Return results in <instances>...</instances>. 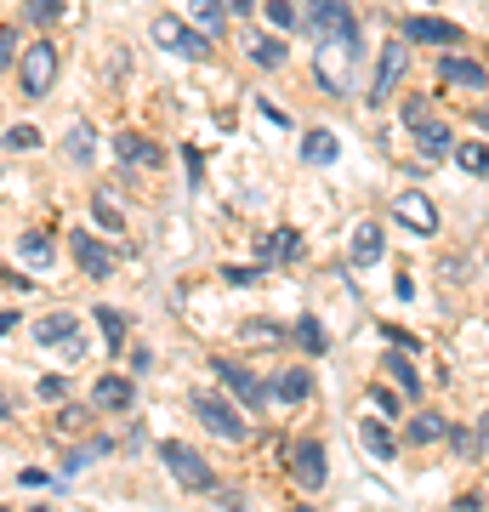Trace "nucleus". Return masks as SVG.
I'll use <instances>...</instances> for the list:
<instances>
[{
	"instance_id": "obj_1",
	"label": "nucleus",
	"mask_w": 489,
	"mask_h": 512,
	"mask_svg": "<svg viewBox=\"0 0 489 512\" xmlns=\"http://www.w3.org/2000/svg\"><path fill=\"white\" fill-rule=\"evenodd\" d=\"M359 57H364V40H359V29H342V35H330V40H319V86L325 92H336V97H347L353 92V69H359Z\"/></svg>"
},
{
	"instance_id": "obj_2",
	"label": "nucleus",
	"mask_w": 489,
	"mask_h": 512,
	"mask_svg": "<svg viewBox=\"0 0 489 512\" xmlns=\"http://www.w3.org/2000/svg\"><path fill=\"white\" fill-rule=\"evenodd\" d=\"M57 69H63V52H57V40H35V46H23V52H18V92L29 97V103L52 97Z\"/></svg>"
},
{
	"instance_id": "obj_3",
	"label": "nucleus",
	"mask_w": 489,
	"mask_h": 512,
	"mask_svg": "<svg viewBox=\"0 0 489 512\" xmlns=\"http://www.w3.org/2000/svg\"><path fill=\"white\" fill-rule=\"evenodd\" d=\"M160 461L171 467V478H177L182 490H194V495L217 490V473L205 467V456L194 450V444H182V439H165V444H160Z\"/></svg>"
},
{
	"instance_id": "obj_4",
	"label": "nucleus",
	"mask_w": 489,
	"mask_h": 512,
	"mask_svg": "<svg viewBox=\"0 0 489 512\" xmlns=\"http://www.w3.org/2000/svg\"><path fill=\"white\" fill-rule=\"evenodd\" d=\"M194 416H200L205 433H217V439H228V444H245V439H251V421L239 416V410L222 399V393H194Z\"/></svg>"
},
{
	"instance_id": "obj_5",
	"label": "nucleus",
	"mask_w": 489,
	"mask_h": 512,
	"mask_svg": "<svg viewBox=\"0 0 489 512\" xmlns=\"http://www.w3.org/2000/svg\"><path fill=\"white\" fill-rule=\"evenodd\" d=\"M154 46H165V52H177V57H211V35L194 29V23H182L177 12L154 18Z\"/></svg>"
},
{
	"instance_id": "obj_6",
	"label": "nucleus",
	"mask_w": 489,
	"mask_h": 512,
	"mask_svg": "<svg viewBox=\"0 0 489 512\" xmlns=\"http://www.w3.org/2000/svg\"><path fill=\"white\" fill-rule=\"evenodd\" d=\"M285 467H290V478H296L302 490H325L330 484V461H325V444L319 439H296L285 450Z\"/></svg>"
},
{
	"instance_id": "obj_7",
	"label": "nucleus",
	"mask_w": 489,
	"mask_h": 512,
	"mask_svg": "<svg viewBox=\"0 0 489 512\" xmlns=\"http://www.w3.org/2000/svg\"><path fill=\"white\" fill-rule=\"evenodd\" d=\"M404 69H410V40H387L376 74H370V109H381V103L393 97V86L404 80Z\"/></svg>"
},
{
	"instance_id": "obj_8",
	"label": "nucleus",
	"mask_w": 489,
	"mask_h": 512,
	"mask_svg": "<svg viewBox=\"0 0 489 512\" xmlns=\"http://www.w3.org/2000/svg\"><path fill=\"white\" fill-rule=\"evenodd\" d=\"M211 370H217V382L234 393L239 404H251V410H262V404L273 399V387L256 376V370H245V365H234V359H211Z\"/></svg>"
},
{
	"instance_id": "obj_9",
	"label": "nucleus",
	"mask_w": 489,
	"mask_h": 512,
	"mask_svg": "<svg viewBox=\"0 0 489 512\" xmlns=\"http://www.w3.org/2000/svg\"><path fill=\"white\" fill-rule=\"evenodd\" d=\"M69 256L80 262V274L86 279H114V251L97 234H86V228H74L69 234Z\"/></svg>"
},
{
	"instance_id": "obj_10",
	"label": "nucleus",
	"mask_w": 489,
	"mask_h": 512,
	"mask_svg": "<svg viewBox=\"0 0 489 512\" xmlns=\"http://www.w3.org/2000/svg\"><path fill=\"white\" fill-rule=\"evenodd\" d=\"M302 29H313V40H330V35H342V29H359V23L347 12V0H308Z\"/></svg>"
},
{
	"instance_id": "obj_11",
	"label": "nucleus",
	"mask_w": 489,
	"mask_h": 512,
	"mask_svg": "<svg viewBox=\"0 0 489 512\" xmlns=\"http://www.w3.org/2000/svg\"><path fill=\"white\" fill-rule=\"evenodd\" d=\"M35 342L40 348H63L69 359H80V325H74L69 308L46 313V319H35Z\"/></svg>"
},
{
	"instance_id": "obj_12",
	"label": "nucleus",
	"mask_w": 489,
	"mask_h": 512,
	"mask_svg": "<svg viewBox=\"0 0 489 512\" xmlns=\"http://www.w3.org/2000/svg\"><path fill=\"white\" fill-rule=\"evenodd\" d=\"M404 40H410V46H461V40H467V29H461V23H444V18L416 12V18L404 23Z\"/></svg>"
},
{
	"instance_id": "obj_13",
	"label": "nucleus",
	"mask_w": 489,
	"mask_h": 512,
	"mask_svg": "<svg viewBox=\"0 0 489 512\" xmlns=\"http://www.w3.org/2000/svg\"><path fill=\"white\" fill-rule=\"evenodd\" d=\"M438 74H444L450 86H467V92H489V69L478 63V57L444 52V57H438Z\"/></svg>"
},
{
	"instance_id": "obj_14",
	"label": "nucleus",
	"mask_w": 489,
	"mask_h": 512,
	"mask_svg": "<svg viewBox=\"0 0 489 512\" xmlns=\"http://www.w3.org/2000/svg\"><path fill=\"white\" fill-rule=\"evenodd\" d=\"M393 217H399L404 228H416V234H438V205L427 200V194H399V200H393Z\"/></svg>"
},
{
	"instance_id": "obj_15",
	"label": "nucleus",
	"mask_w": 489,
	"mask_h": 512,
	"mask_svg": "<svg viewBox=\"0 0 489 512\" xmlns=\"http://www.w3.org/2000/svg\"><path fill=\"white\" fill-rule=\"evenodd\" d=\"M91 404L120 416V410H131V404H137V387H131V376H97V387H91Z\"/></svg>"
},
{
	"instance_id": "obj_16",
	"label": "nucleus",
	"mask_w": 489,
	"mask_h": 512,
	"mask_svg": "<svg viewBox=\"0 0 489 512\" xmlns=\"http://www.w3.org/2000/svg\"><path fill=\"white\" fill-rule=\"evenodd\" d=\"M381 251H387V234H381V222H359V228H353V245H347L353 268H376Z\"/></svg>"
},
{
	"instance_id": "obj_17",
	"label": "nucleus",
	"mask_w": 489,
	"mask_h": 512,
	"mask_svg": "<svg viewBox=\"0 0 489 512\" xmlns=\"http://www.w3.org/2000/svg\"><path fill=\"white\" fill-rule=\"evenodd\" d=\"M359 444H364V456L370 461H393L399 456V439H393V433H387V416H364L359 421Z\"/></svg>"
},
{
	"instance_id": "obj_18",
	"label": "nucleus",
	"mask_w": 489,
	"mask_h": 512,
	"mask_svg": "<svg viewBox=\"0 0 489 512\" xmlns=\"http://www.w3.org/2000/svg\"><path fill=\"white\" fill-rule=\"evenodd\" d=\"M381 370L393 376V387H399L404 399H421V370H416V359L404 348H393V353H381Z\"/></svg>"
},
{
	"instance_id": "obj_19",
	"label": "nucleus",
	"mask_w": 489,
	"mask_h": 512,
	"mask_svg": "<svg viewBox=\"0 0 489 512\" xmlns=\"http://www.w3.org/2000/svg\"><path fill=\"white\" fill-rule=\"evenodd\" d=\"M114 154L126 165H160L165 160V148L154 143V137H143V131H120V137H114Z\"/></svg>"
},
{
	"instance_id": "obj_20",
	"label": "nucleus",
	"mask_w": 489,
	"mask_h": 512,
	"mask_svg": "<svg viewBox=\"0 0 489 512\" xmlns=\"http://www.w3.org/2000/svg\"><path fill=\"white\" fill-rule=\"evenodd\" d=\"M450 148H455V137H450V126H444V120H421V126H416V154H421L427 165L444 160Z\"/></svg>"
},
{
	"instance_id": "obj_21",
	"label": "nucleus",
	"mask_w": 489,
	"mask_h": 512,
	"mask_svg": "<svg viewBox=\"0 0 489 512\" xmlns=\"http://www.w3.org/2000/svg\"><path fill=\"white\" fill-rule=\"evenodd\" d=\"M290 342H296V348L308 353V359H319V353L330 348V330L319 325V319H313V313H302V319H296V325H290Z\"/></svg>"
},
{
	"instance_id": "obj_22",
	"label": "nucleus",
	"mask_w": 489,
	"mask_h": 512,
	"mask_svg": "<svg viewBox=\"0 0 489 512\" xmlns=\"http://www.w3.org/2000/svg\"><path fill=\"white\" fill-rule=\"evenodd\" d=\"M245 52H251V63H256V69H285L290 46H285L279 35H251V40H245Z\"/></svg>"
},
{
	"instance_id": "obj_23",
	"label": "nucleus",
	"mask_w": 489,
	"mask_h": 512,
	"mask_svg": "<svg viewBox=\"0 0 489 512\" xmlns=\"http://www.w3.org/2000/svg\"><path fill=\"white\" fill-rule=\"evenodd\" d=\"M18 256L29 262V268H52L57 245H52V234H46V228H29V234L18 239Z\"/></svg>"
},
{
	"instance_id": "obj_24",
	"label": "nucleus",
	"mask_w": 489,
	"mask_h": 512,
	"mask_svg": "<svg viewBox=\"0 0 489 512\" xmlns=\"http://www.w3.org/2000/svg\"><path fill=\"white\" fill-rule=\"evenodd\" d=\"M444 439H450V421L438 410H416L410 416V444H444Z\"/></svg>"
},
{
	"instance_id": "obj_25",
	"label": "nucleus",
	"mask_w": 489,
	"mask_h": 512,
	"mask_svg": "<svg viewBox=\"0 0 489 512\" xmlns=\"http://www.w3.org/2000/svg\"><path fill=\"white\" fill-rule=\"evenodd\" d=\"M336 154H342V143H336V131L313 126L308 137H302V160H308V165H330Z\"/></svg>"
},
{
	"instance_id": "obj_26",
	"label": "nucleus",
	"mask_w": 489,
	"mask_h": 512,
	"mask_svg": "<svg viewBox=\"0 0 489 512\" xmlns=\"http://www.w3.org/2000/svg\"><path fill=\"white\" fill-rule=\"evenodd\" d=\"M308 393H313V376H308V370H296V365H290V370H279V376H273V399L302 404Z\"/></svg>"
},
{
	"instance_id": "obj_27",
	"label": "nucleus",
	"mask_w": 489,
	"mask_h": 512,
	"mask_svg": "<svg viewBox=\"0 0 489 512\" xmlns=\"http://www.w3.org/2000/svg\"><path fill=\"white\" fill-rule=\"evenodd\" d=\"M91 319L103 325V342H109V353H120V348H126V325H131V319H126L120 308H109V302H103V308L91 313Z\"/></svg>"
},
{
	"instance_id": "obj_28",
	"label": "nucleus",
	"mask_w": 489,
	"mask_h": 512,
	"mask_svg": "<svg viewBox=\"0 0 489 512\" xmlns=\"http://www.w3.org/2000/svg\"><path fill=\"white\" fill-rule=\"evenodd\" d=\"M450 154H455V165H461L467 177H484L489 171V143H455Z\"/></svg>"
},
{
	"instance_id": "obj_29",
	"label": "nucleus",
	"mask_w": 489,
	"mask_h": 512,
	"mask_svg": "<svg viewBox=\"0 0 489 512\" xmlns=\"http://www.w3.org/2000/svg\"><path fill=\"white\" fill-rule=\"evenodd\" d=\"M69 160H74V165H91V160H97V137H91L86 120H74V126H69Z\"/></svg>"
},
{
	"instance_id": "obj_30",
	"label": "nucleus",
	"mask_w": 489,
	"mask_h": 512,
	"mask_svg": "<svg viewBox=\"0 0 489 512\" xmlns=\"http://www.w3.org/2000/svg\"><path fill=\"white\" fill-rule=\"evenodd\" d=\"M63 6L69 0H23V23H35V29H52L63 18Z\"/></svg>"
},
{
	"instance_id": "obj_31",
	"label": "nucleus",
	"mask_w": 489,
	"mask_h": 512,
	"mask_svg": "<svg viewBox=\"0 0 489 512\" xmlns=\"http://www.w3.org/2000/svg\"><path fill=\"white\" fill-rule=\"evenodd\" d=\"M114 450V439H91V444H80V450H69L63 456V473H80V467H91L97 456H109Z\"/></svg>"
},
{
	"instance_id": "obj_32",
	"label": "nucleus",
	"mask_w": 489,
	"mask_h": 512,
	"mask_svg": "<svg viewBox=\"0 0 489 512\" xmlns=\"http://www.w3.org/2000/svg\"><path fill=\"white\" fill-rule=\"evenodd\" d=\"M262 12H268V23L273 29H279V35H296V29H302V12H296V6H290V0H262Z\"/></svg>"
},
{
	"instance_id": "obj_33",
	"label": "nucleus",
	"mask_w": 489,
	"mask_h": 512,
	"mask_svg": "<svg viewBox=\"0 0 489 512\" xmlns=\"http://www.w3.org/2000/svg\"><path fill=\"white\" fill-rule=\"evenodd\" d=\"M273 256H285V262H302V256H308V239L296 234V228H273Z\"/></svg>"
},
{
	"instance_id": "obj_34",
	"label": "nucleus",
	"mask_w": 489,
	"mask_h": 512,
	"mask_svg": "<svg viewBox=\"0 0 489 512\" xmlns=\"http://www.w3.org/2000/svg\"><path fill=\"white\" fill-rule=\"evenodd\" d=\"M188 6H194V23H200L205 35H217L222 18H228V6H222V0H188Z\"/></svg>"
},
{
	"instance_id": "obj_35",
	"label": "nucleus",
	"mask_w": 489,
	"mask_h": 512,
	"mask_svg": "<svg viewBox=\"0 0 489 512\" xmlns=\"http://www.w3.org/2000/svg\"><path fill=\"white\" fill-rule=\"evenodd\" d=\"M239 336H245V342H262V348H268V342H285L290 330H279L273 319H245V325H239Z\"/></svg>"
},
{
	"instance_id": "obj_36",
	"label": "nucleus",
	"mask_w": 489,
	"mask_h": 512,
	"mask_svg": "<svg viewBox=\"0 0 489 512\" xmlns=\"http://www.w3.org/2000/svg\"><path fill=\"white\" fill-rule=\"evenodd\" d=\"M80 427H91V410L86 404H63V410H57V439H63V433H80Z\"/></svg>"
},
{
	"instance_id": "obj_37",
	"label": "nucleus",
	"mask_w": 489,
	"mask_h": 512,
	"mask_svg": "<svg viewBox=\"0 0 489 512\" xmlns=\"http://www.w3.org/2000/svg\"><path fill=\"white\" fill-rule=\"evenodd\" d=\"M91 217L103 222L109 234H126V217H120V211H114V205H109V194H97V200H91Z\"/></svg>"
},
{
	"instance_id": "obj_38",
	"label": "nucleus",
	"mask_w": 489,
	"mask_h": 512,
	"mask_svg": "<svg viewBox=\"0 0 489 512\" xmlns=\"http://www.w3.org/2000/svg\"><path fill=\"white\" fill-rule=\"evenodd\" d=\"M6 148H18V154H35V148H40V131H35V126H12V131H6Z\"/></svg>"
},
{
	"instance_id": "obj_39",
	"label": "nucleus",
	"mask_w": 489,
	"mask_h": 512,
	"mask_svg": "<svg viewBox=\"0 0 489 512\" xmlns=\"http://www.w3.org/2000/svg\"><path fill=\"white\" fill-rule=\"evenodd\" d=\"M370 404H376L381 416H399V404H404V399L393 393V387H381V382H376V387H370Z\"/></svg>"
},
{
	"instance_id": "obj_40",
	"label": "nucleus",
	"mask_w": 489,
	"mask_h": 512,
	"mask_svg": "<svg viewBox=\"0 0 489 512\" xmlns=\"http://www.w3.org/2000/svg\"><path fill=\"white\" fill-rule=\"evenodd\" d=\"M421 120H433V103L427 97H404V126H421Z\"/></svg>"
},
{
	"instance_id": "obj_41",
	"label": "nucleus",
	"mask_w": 489,
	"mask_h": 512,
	"mask_svg": "<svg viewBox=\"0 0 489 512\" xmlns=\"http://www.w3.org/2000/svg\"><path fill=\"white\" fill-rule=\"evenodd\" d=\"M450 450H455L461 461H467V456H478V444H472V427H450Z\"/></svg>"
},
{
	"instance_id": "obj_42",
	"label": "nucleus",
	"mask_w": 489,
	"mask_h": 512,
	"mask_svg": "<svg viewBox=\"0 0 489 512\" xmlns=\"http://www.w3.org/2000/svg\"><path fill=\"white\" fill-rule=\"evenodd\" d=\"M381 336H387L393 348H404V353H416V348H421V336H410V330H399V325H381Z\"/></svg>"
},
{
	"instance_id": "obj_43",
	"label": "nucleus",
	"mask_w": 489,
	"mask_h": 512,
	"mask_svg": "<svg viewBox=\"0 0 489 512\" xmlns=\"http://www.w3.org/2000/svg\"><path fill=\"white\" fill-rule=\"evenodd\" d=\"M35 393H40V399H63V393H69V376H40Z\"/></svg>"
},
{
	"instance_id": "obj_44",
	"label": "nucleus",
	"mask_w": 489,
	"mask_h": 512,
	"mask_svg": "<svg viewBox=\"0 0 489 512\" xmlns=\"http://www.w3.org/2000/svg\"><path fill=\"white\" fill-rule=\"evenodd\" d=\"M222 279H228V285H262V262H256V268H222Z\"/></svg>"
},
{
	"instance_id": "obj_45",
	"label": "nucleus",
	"mask_w": 489,
	"mask_h": 512,
	"mask_svg": "<svg viewBox=\"0 0 489 512\" xmlns=\"http://www.w3.org/2000/svg\"><path fill=\"white\" fill-rule=\"evenodd\" d=\"M18 63V29H0V69Z\"/></svg>"
},
{
	"instance_id": "obj_46",
	"label": "nucleus",
	"mask_w": 489,
	"mask_h": 512,
	"mask_svg": "<svg viewBox=\"0 0 489 512\" xmlns=\"http://www.w3.org/2000/svg\"><path fill=\"white\" fill-rule=\"evenodd\" d=\"M182 160H188V177L200 183V171H205V154H200V148H182Z\"/></svg>"
},
{
	"instance_id": "obj_47",
	"label": "nucleus",
	"mask_w": 489,
	"mask_h": 512,
	"mask_svg": "<svg viewBox=\"0 0 489 512\" xmlns=\"http://www.w3.org/2000/svg\"><path fill=\"white\" fill-rule=\"evenodd\" d=\"M222 6H228V12H234V18H251L256 6H262V0H222Z\"/></svg>"
},
{
	"instance_id": "obj_48",
	"label": "nucleus",
	"mask_w": 489,
	"mask_h": 512,
	"mask_svg": "<svg viewBox=\"0 0 489 512\" xmlns=\"http://www.w3.org/2000/svg\"><path fill=\"white\" fill-rule=\"evenodd\" d=\"M472 444H478V456H489V410L478 416V439H472Z\"/></svg>"
},
{
	"instance_id": "obj_49",
	"label": "nucleus",
	"mask_w": 489,
	"mask_h": 512,
	"mask_svg": "<svg viewBox=\"0 0 489 512\" xmlns=\"http://www.w3.org/2000/svg\"><path fill=\"white\" fill-rule=\"evenodd\" d=\"M131 370H137V376H143V370H154V353L137 348V353H131Z\"/></svg>"
},
{
	"instance_id": "obj_50",
	"label": "nucleus",
	"mask_w": 489,
	"mask_h": 512,
	"mask_svg": "<svg viewBox=\"0 0 489 512\" xmlns=\"http://www.w3.org/2000/svg\"><path fill=\"white\" fill-rule=\"evenodd\" d=\"M18 325H23L18 313H0V342H6V336H12V330H18Z\"/></svg>"
},
{
	"instance_id": "obj_51",
	"label": "nucleus",
	"mask_w": 489,
	"mask_h": 512,
	"mask_svg": "<svg viewBox=\"0 0 489 512\" xmlns=\"http://www.w3.org/2000/svg\"><path fill=\"white\" fill-rule=\"evenodd\" d=\"M12 416V393H6V387H0V421Z\"/></svg>"
}]
</instances>
